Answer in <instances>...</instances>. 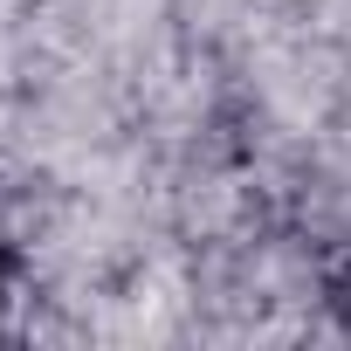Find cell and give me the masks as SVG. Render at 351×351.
I'll use <instances>...</instances> for the list:
<instances>
[{
  "label": "cell",
  "mask_w": 351,
  "mask_h": 351,
  "mask_svg": "<svg viewBox=\"0 0 351 351\" xmlns=\"http://www.w3.org/2000/svg\"><path fill=\"white\" fill-rule=\"evenodd\" d=\"M337 310H344V324H351V269L337 276Z\"/></svg>",
  "instance_id": "obj_1"
},
{
  "label": "cell",
  "mask_w": 351,
  "mask_h": 351,
  "mask_svg": "<svg viewBox=\"0 0 351 351\" xmlns=\"http://www.w3.org/2000/svg\"><path fill=\"white\" fill-rule=\"evenodd\" d=\"M0 303H8V255H0Z\"/></svg>",
  "instance_id": "obj_2"
}]
</instances>
